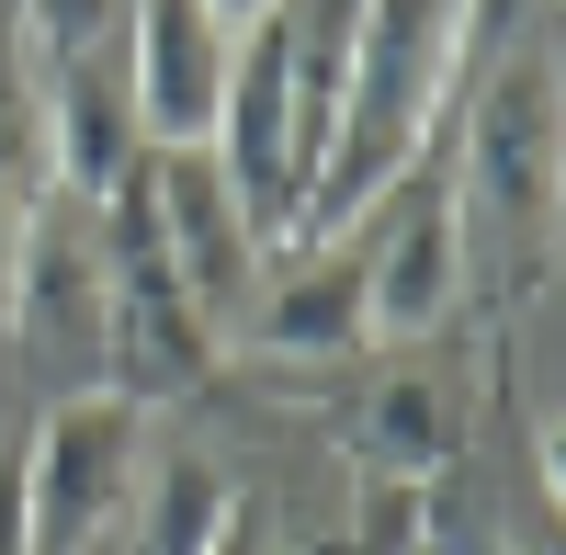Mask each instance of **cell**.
Listing matches in <instances>:
<instances>
[{"label": "cell", "instance_id": "obj_11", "mask_svg": "<svg viewBox=\"0 0 566 555\" xmlns=\"http://www.w3.org/2000/svg\"><path fill=\"white\" fill-rule=\"evenodd\" d=\"M125 555H216L227 522H239V477L216 465L205 442H159L136 465V499H125Z\"/></svg>", "mask_w": 566, "mask_h": 555}, {"label": "cell", "instance_id": "obj_14", "mask_svg": "<svg viewBox=\"0 0 566 555\" xmlns=\"http://www.w3.org/2000/svg\"><path fill=\"white\" fill-rule=\"evenodd\" d=\"M216 555H261V522L239 511V522H227V544H216Z\"/></svg>", "mask_w": 566, "mask_h": 555}, {"label": "cell", "instance_id": "obj_9", "mask_svg": "<svg viewBox=\"0 0 566 555\" xmlns=\"http://www.w3.org/2000/svg\"><path fill=\"white\" fill-rule=\"evenodd\" d=\"M340 453L386 488H431L442 465H464V420L431 375H374L340 397Z\"/></svg>", "mask_w": 566, "mask_h": 555}, {"label": "cell", "instance_id": "obj_2", "mask_svg": "<svg viewBox=\"0 0 566 555\" xmlns=\"http://www.w3.org/2000/svg\"><path fill=\"white\" fill-rule=\"evenodd\" d=\"M442 181H453V239L476 250V272L499 295H533L544 250H555V57H544V34H522L510 69L476 91Z\"/></svg>", "mask_w": 566, "mask_h": 555}, {"label": "cell", "instance_id": "obj_5", "mask_svg": "<svg viewBox=\"0 0 566 555\" xmlns=\"http://www.w3.org/2000/svg\"><path fill=\"white\" fill-rule=\"evenodd\" d=\"M136 181H148V227H159V250L181 272V295H193V317H205V329H250V295H261L272 250H261L250 205L227 193L216 148H148Z\"/></svg>", "mask_w": 566, "mask_h": 555}, {"label": "cell", "instance_id": "obj_1", "mask_svg": "<svg viewBox=\"0 0 566 555\" xmlns=\"http://www.w3.org/2000/svg\"><path fill=\"white\" fill-rule=\"evenodd\" d=\"M476 12L488 0H352L340 125H328V159H317L295 239H340L408 159H431V125L453 114L464 57H476Z\"/></svg>", "mask_w": 566, "mask_h": 555}, {"label": "cell", "instance_id": "obj_13", "mask_svg": "<svg viewBox=\"0 0 566 555\" xmlns=\"http://www.w3.org/2000/svg\"><path fill=\"white\" fill-rule=\"evenodd\" d=\"M205 12H216L227 34H239V23H261V12H272V0H205Z\"/></svg>", "mask_w": 566, "mask_h": 555}, {"label": "cell", "instance_id": "obj_12", "mask_svg": "<svg viewBox=\"0 0 566 555\" xmlns=\"http://www.w3.org/2000/svg\"><path fill=\"white\" fill-rule=\"evenodd\" d=\"M0 555H34V533H23V431H0Z\"/></svg>", "mask_w": 566, "mask_h": 555}, {"label": "cell", "instance_id": "obj_10", "mask_svg": "<svg viewBox=\"0 0 566 555\" xmlns=\"http://www.w3.org/2000/svg\"><path fill=\"white\" fill-rule=\"evenodd\" d=\"M250 341H261V352H295V363L363 352L352 250H340V239H295V250H283V272H261V295H250Z\"/></svg>", "mask_w": 566, "mask_h": 555}, {"label": "cell", "instance_id": "obj_6", "mask_svg": "<svg viewBox=\"0 0 566 555\" xmlns=\"http://www.w3.org/2000/svg\"><path fill=\"white\" fill-rule=\"evenodd\" d=\"M216 91H227V23L205 0H125L136 148H216Z\"/></svg>", "mask_w": 566, "mask_h": 555}, {"label": "cell", "instance_id": "obj_15", "mask_svg": "<svg viewBox=\"0 0 566 555\" xmlns=\"http://www.w3.org/2000/svg\"><path fill=\"white\" fill-rule=\"evenodd\" d=\"M0 12H23V0H0Z\"/></svg>", "mask_w": 566, "mask_h": 555}, {"label": "cell", "instance_id": "obj_4", "mask_svg": "<svg viewBox=\"0 0 566 555\" xmlns=\"http://www.w3.org/2000/svg\"><path fill=\"white\" fill-rule=\"evenodd\" d=\"M136 465H148V408L91 386L69 408H45V420L23 431V533L34 555H80L103 544L114 511L136 499Z\"/></svg>", "mask_w": 566, "mask_h": 555}, {"label": "cell", "instance_id": "obj_7", "mask_svg": "<svg viewBox=\"0 0 566 555\" xmlns=\"http://www.w3.org/2000/svg\"><path fill=\"white\" fill-rule=\"evenodd\" d=\"M12 329H34L45 352H103V205L45 193L23 216V261H12Z\"/></svg>", "mask_w": 566, "mask_h": 555}, {"label": "cell", "instance_id": "obj_3", "mask_svg": "<svg viewBox=\"0 0 566 555\" xmlns=\"http://www.w3.org/2000/svg\"><path fill=\"white\" fill-rule=\"evenodd\" d=\"M352 284H363V341H431L464 295V239H453V181L442 159H408L352 227Z\"/></svg>", "mask_w": 566, "mask_h": 555}, {"label": "cell", "instance_id": "obj_8", "mask_svg": "<svg viewBox=\"0 0 566 555\" xmlns=\"http://www.w3.org/2000/svg\"><path fill=\"white\" fill-rule=\"evenodd\" d=\"M136 159H148V148H136V103H125L114 45L57 57V80H45V170H57V193L103 205V193H125Z\"/></svg>", "mask_w": 566, "mask_h": 555}]
</instances>
